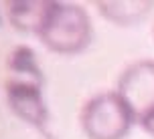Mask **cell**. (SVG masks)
<instances>
[{"instance_id": "8992f818", "label": "cell", "mask_w": 154, "mask_h": 139, "mask_svg": "<svg viewBox=\"0 0 154 139\" xmlns=\"http://www.w3.org/2000/svg\"><path fill=\"white\" fill-rule=\"evenodd\" d=\"M100 14L118 26H136L154 8V0H97Z\"/></svg>"}, {"instance_id": "7a4b0ae2", "label": "cell", "mask_w": 154, "mask_h": 139, "mask_svg": "<svg viewBox=\"0 0 154 139\" xmlns=\"http://www.w3.org/2000/svg\"><path fill=\"white\" fill-rule=\"evenodd\" d=\"M79 123L87 139H126L136 115L118 91H103L85 101Z\"/></svg>"}, {"instance_id": "3957f363", "label": "cell", "mask_w": 154, "mask_h": 139, "mask_svg": "<svg viewBox=\"0 0 154 139\" xmlns=\"http://www.w3.org/2000/svg\"><path fill=\"white\" fill-rule=\"evenodd\" d=\"M6 103L23 123L37 129L45 139H53L51 131V113L47 107L43 85L6 81Z\"/></svg>"}, {"instance_id": "5b68a950", "label": "cell", "mask_w": 154, "mask_h": 139, "mask_svg": "<svg viewBox=\"0 0 154 139\" xmlns=\"http://www.w3.org/2000/svg\"><path fill=\"white\" fill-rule=\"evenodd\" d=\"M53 2L55 0H8L4 4L8 22L23 34L38 36L53 8Z\"/></svg>"}, {"instance_id": "52a82bcc", "label": "cell", "mask_w": 154, "mask_h": 139, "mask_svg": "<svg viewBox=\"0 0 154 139\" xmlns=\"http://www.w3.org/2000/svg\"><path fill=\"white\" fill-rule=\"evenodd\" d=\"M6 73V81H23L45 87V75L37 62V54L26 45H18L8 53Z\"/></svg>"}, {"instance_id": "277c9868", "label": "cell", "mask_w": 154, "mask_h": 139, "mask_svg": "<svg viewBox=\"0 0 154 139\" xmlns=\"http://www.w3.org/2000/svg\"><path fill=\"white\" fill-rule=\"evenodd\" d=\"M118 95L138 119L154 107V61L142 59L128 65L118 79Z\"/></svg>"}, {"instance_id": "6da1fadb", "label": "cell", "mask_w": 154, "mask_h": 139, "mask_svg": "<svg viewBox=\"0 0 154 139\" xmlns=\"http://www.w3.org/2000/svg\"><path fill=\"white\" fill-rule=\"evenodd\" d=\"M38 39L57 54H77L85 51L93 39L91 18L87 10L75 2L55 0Z\"/></svg>"}, {"instance_id": "ba28073f", "label": "cell", "mask_w": 154, "mask_h": 139, "mask_svg": "<svg viewBox=\"0 0 154 139\" xmlns=\"http://www.w3.org/2000/svg\"><path fill=\"white\" fill-rule=\"evenodd\" d=\"M136 123L140 125V129L146 133V135H150V137L154 139V107L148 109L146 113H142V115L136 119Z\"/></svg>"}]
</instances>
